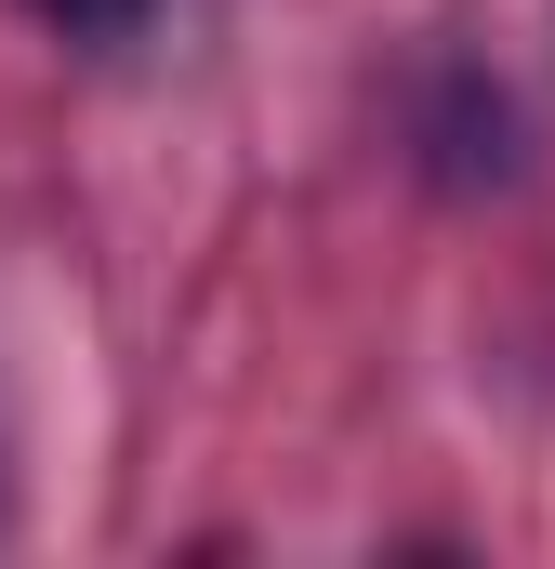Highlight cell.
<instances>
[{
	"mask_svg": "<svg viewBox=\"0 0 555 569\" xmlns=\"http://www.w3.org/2000/svg\"><path fill=\"white\" fill-rule=\"evenodd\" d=\"M27 13H40L53 40H80V53H107V40H133V27L159 13V0H27Z\"/></svg>",
	"mask_w": 555,
	"mask_h": 569,
	"instance_id": "6da1fadb",
	"label": "cell"
}]
</instances>
